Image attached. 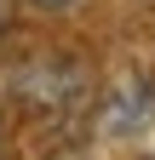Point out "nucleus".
I'll list each match as a JSON object with an SVG mask.
<instances>
[{
	"instance_id": "1",
	"label": "nucleus",
	"mask_w": 155,
	"mask_h": 160,
	"mask_svg": "<svg viewBox=\"0 0 155 160\" xmlns=\"http://www.w3.org/2000/svg\"><path fill=\"white\" fill-rule=\"evenodd\" d=\"M12 23H17V6H12V0H0V40L12 34Z\"/></svg>"
},
{
	"instance_id": "2",
	"label": "nucleus",
	"mask_w": 155,
	"mask_h": 160,
	"mask_svg": "<svg viewBox=\"0 0 155 160\" xmlns=\"http://www.w3.org/2000/svg\"><path fill=\"white\" fill-rule=\"evenodd\" d=\"M29 6H40V12H63V6H75V0H29Z\"/></svg>"
},
{
	"instance_id": "3",
	"label": "nucleus",
	"mask_w": 155,
	"mask_h": 160,
	"mask_svg": "<svg viewBox=\"0 0 155 160\" xmlns=\"http://www.w3.org/2000/svg\"><path fill=\"white\" fill-rule=\"evenodd\" d=\"M0 160H6V137H0Z\"/></svg>"
}]
</instances>
